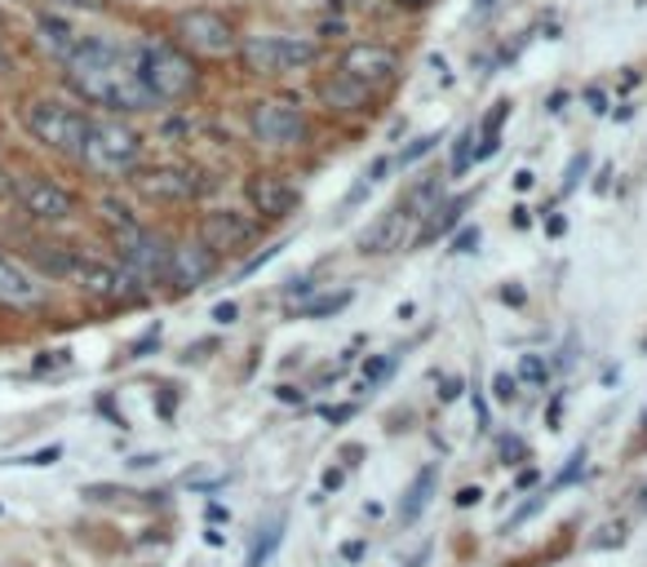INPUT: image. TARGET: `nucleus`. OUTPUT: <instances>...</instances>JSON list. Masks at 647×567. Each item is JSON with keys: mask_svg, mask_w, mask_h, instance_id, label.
Here are the masks:
<instances>
[{"mask_svg": "<svg viewBox=\"0 0 647 567\" xmlns=\"http://www.w3.org/2000/svg\"><path fill=\"white\" fill-rule=\"evenodd\" d=\"M32 258H36L49 275H71V271H76V253H67L63 245H32Z\"/></svg>", "mask_w": 647, "mask_h": 567, "instance_id": "nucleus-23", "label": "nucleus"}, {"mask_svg": "<svg viewBox=\"0 0 647 567\" xmlns=\"http://www.w3.org/2000/svg\"><path fill=\"white\" fill-rule=\"evenodd\" d=\"M501 457H506V466L523 462V457H527V447H523V439H506V443H501Z\"/></svg>", "mask_w": 647, "mask_h": 567, "instance_id": "nucleus-32", "label": "nucleus"}, {"mask_svg": "<svg viewBox=\"0 0 647 567\" xmlns=\"http://www.w3.org/2000/svg\"><path fill=\"white\" fill-rule=\"evenodd\" d=\"M5 195H14V178H10L5 169H0V200H5Z\"/></svg>", "mask_w": 647, "mask_h": 567, "instance_id": "nucleus-38", "label": "nucleus"}, {"mask_svg": "<svg viewBox=\"0 0 647 567\" xmlns=\"http://www.w3.org/2000/svg\"><path fill=\"white\" fill-rule=\"evenodd\" d=\"M435 143H440V134H425V138H417V143H412V147H408L399 160H404V165H412V160H421V156H425L430 147H435Z\"/></svg>", "mask_w": 647, "mask_h": 567, "instance_id": "nucleus-31", "label": "nucleus"}, {"mask_svg": "<svg viewBox=\"0 0 647 567\" xmlns=\"http://www.w3.org/2000/svg\"><path fill=\"white\" fill-rule=\"evenodd\" d=\"M546 373H550V368H546V360H542V355H523V364H519V377H523V382L542 386V382H546Z\"/></svg>", "mask_w": 647, "mask_h": 567, "instance_id": "nucleus-26", "label": "nucleus"}, {"mask_svg": "<svg viewBox=\"0 0 647 567\" xmlns=\"http://www.w3.org/2000/svg\"><path fill=\"white\" fill-rule=\"evenodd\" d=\"M36 41H41V49H45V54H54L58 63H67V54L80 45L76 27H71L63 14H45V19L36 23Z\"/></svg>", "mask_w": 647, "mask_h": 567, "instance_id": "nucleus-20", "label": "nucleus"}, {"mask_svg": "<svg viewBox=\"0 0 647 567\" xmlns=\"http://www.w3.org/2000/svg\"><path fill=\"white\" fill-rule=\"evenodd\" d=\"M399 5H412L417 10V5H425V0H399Z\"/></svg>", "mask_w": 647, "mask_h": 567, "instance_id": "nucleus-41", "label": "nucleus"}, {"mask_svg": "<svg viewBox=\"0 0 647 567\" xmlns=\"http://www.w3.org/2000/svg\"><path fill=\"white\" fill-rule=\"evenodd\" d=\"M178 36L191 54H204V58H227L240 41H236V27L218 14V10H186L178 19Z\"/></svg>", "mask_w": 647, "mask_h": 567, "instance_id": "nucleus-8", "label": "nucleus"}, {"mask_svg": "<svg viewBox=\"0 0 647 567\" xmlns=\"http://www.w3.org/2000/svg\"><path fill=\"white\" fill-rule=\"evenodd\" d=\"M253 236H258V217H249L240 208H213L200 217V240L213 253H236V249L253 245Z\"/></svg>", "mask_w": 647, "mask_h": 567, "instance_id": "nucleus-12", "label": "nucleus"}, {"mask_svg": "<svg viewBox=\"0 0 647 567\" xmlns=\"http://www.w3.org/2000/svg\"><path fill=\"white\" fill-rule=\"evenodd\" d=\"M479 249V226H466V231L453 236V253H475Z\"/></svg>", "mask_w": 647, "mask_h": 567, "instance_id": "nucleus-29", "label": "nucleus"}, {"mask_svg": "<svg viewBox=\"0 0 647 567\" xmlns=\"http://www.w3.org/2000/svg\"><path fill=\"white\" fill-rule=\"evenodd\" d=\"M319 58V41L315 36H293V32H258L240 41V63L253 76H284V71H302Z\"/></svg>", "mask_w": 647, "mask_h": 567, "instance_id": "nucleus-3", "label": "nucleus"}, {"mask_svg": "<svg viewBox=\"0 0 647 567\" xmlns=\"http://www.w3.org/2000/svg\"><path fill=\"white\" fill-rule=\"evenodd\" d=\"M253 134L266 147H297L306 138V111L297 98H262L253 106Z\"/></svg>", "mask_w": 647, "mask_h": 567, "instance_id": "nucleus-7", "label": "nucleus"}, {"mask_svg": "<svg viewBox=\"0 0 647 567\" xmlns=\"http://www.w3.org/2000/svg\"><path fill=\"white\" fill-rule=\"evenodd\" d=\"M342 71L355 76V80L368 84V89H382V84H390V80L399 76V54L386 49V45L360 41V45H351V49L342 54Z\"/></svg>", "mask_w": 647, "mask_h": 567, "instance_id": "nucleus-13", "label": "nucleus"}, {"mask_svg": "<svg viewBox=\"0 0 647 567\" xmlns=\"http://www.w3.org/2000/svg\"><path fill=\"white\" fill-rule=\"evenodd\" d=\"M138 71H143V80H147L156 102H182L195 89V80H200L191 54L169 45V41H147L138 49Z\"/></svg>", "mask_w": 647, "mask_h": 567, "instance_id": "nucleus-4", "label": "nucleus"}, {"mask_svg": "<svg viewBox=\"0 0 647 567\" xmlns=\"http://www.w3.org/2000/svg\"><path fill=\"white\" fill-rule=\"evenodd\" d=\"M412 240H421V222L404 213V204L377 213L364 231H360V253H373V258H386V253H399L408 249Z\"/></svg>", "mask_w": 647, "mask_h": 567, "instance_id": "nucleus-9", "label": "nucleus"}, {"mask_svg": "<svg viewBox=\"0 0 647 567\" xmlns=\"http://www.w3.org/2000/svg\"><path fill=\"white\" fill-rule=\"evenodd\" d=\"M71 280L98 302H134V297H143V284L125 267H106V262H93V258H76Z\"/></svg>", "mask_w": 647, "mask_h": 567, "instance_id": "nucleus-10", "label": "nucleus"}, {"mask_svg": "<svg viewBox=\"0 0 647 567\" xmlns=\"http://www.w3.org/2000/svg\"><path fill=\"white\" fill-rule=\"evenodd\" d=\"M49 10H58V14H98L106 0H45Z\"/></svg>", "mask_w": 647, "mask_h": 567, "instance_id": "nucleus-25", "label": "nucleus"}, {"mask_svg": "<svg viewBox=\"0 0 647 567\" xmlns=\"http://www.w3.org/2000/svg\"><path fill=\"white\" fill-rule=\"evenodd\" d=\"M514 395H519V377L497 373V377H492V399H497V404H510Z\"/></svg>", "mask_w": 647, "mask_h": 567, "instance_id": "nucleus-27", "label": "nucleus"}, {"mask_svg": "<svg viewBox=\"0 0 647 567\" xmlns=\"http://www.w3.org/2000/svg\"><path fill=\"white\" fill-rule=\"evenodd\" d=\"M466 195H457V200H449V204H440L435 208V217H430L425 226H421V240H435V236H449L453 231V226L462 222V213H466Z\"/></svg>", "mask_w": 647, "mask_h": 567, "instance_id": "nucleus-22", "label": "nucleus"}, {"mask_svg": "<svg viewBox=\"0 0 647 567\" xmlns=\"http://www.w3.org/2000/svg\"><path fill=\"white\" fill-rule=\"evenodd\" d=\"M10 67V58H5V49H0V71H5Z\"/></svg>", "mask_w": 647, "mask_h": 567, "instance_id": "nucleus-42", "label": "nucleus"}, {"mask_svg": "<svg viewBox=\"0 0 647 567\" xmlns=\"http://www.w3.org/2000/svg\"><path fill=\"white\" fill-rule=\"evenodd\" d=\"M58 457V447H45V452H36V457H32V466H49Z\"/></svg>", "mask_w": 647, "mask_h": 567, "instance_id": "nucleus-37", "label": "nucleus"}, {"mask_svg": "<svg viewBox=\"0 0 647 567\" xmlns=\"http://www.w3.org/2000/svg\"><path fill=\"white\" fill-rule=\"evenodd\" d=\"M404 213L408 217H417L421 226L430 222V217H435V208L444 204V178H421V182H412L408 191H404Z\"/></svg>", "mask_w": 647, "mask_h": 567, "instance_id": "nucleus-19", "label": "nucleus"}, {"mask_svg": "<svg viewBox=\"0 0 647 567\" xmlns=\"http://www.w3.org/2000/svg\"><path fill=\"white\" fill-rule=\"evenodd\" d=\"M67 80L80 98L112 106V111H151L156 98L138 71V54L121 49L116 41L80 36V45L67 54Z\"/></svg>", "mask_w": 647, "mask_h": 567, "instance_id": "nucleus-1", "label": "nucleus"}, {"mask_svg": "<svg viewBox=\"0 0 647 567\" xmlns=\"http://www.w3.org/2000/svg\"><path fill=\"white\" fill-rule=\"evenodd\" d=\"M80 160L98 178H129L138 173V160H143V134L125 121H89Z\"/></svg>", "mask_w": 647, "mask_h": 567, "instance_id": "nucleus-2", "label": "nucleus"}, {"mask_svg": "<svg viewBox=\"0 0 647 567\" xmlns=\"http://www.w3.org/2000/svg\"><path fill=\"white\" fill-rule=\"evenodd\" d=\"M586 102H590L594 111H603V93H599V89H590V93H586Z\"/></svg>", "mask_w": 647, "mask_h": 567, "instance_id": "nucleus-39", "label": "nucleus"}, {"mask_svg": "<svg viewBox=\"0 0 647 567\" xmlns=\"http://www.w3.org/2000/svg\"><path fill=\"white\" fill-rule=\"evenodd\" d=\"M581 173H586V156H577V160H572V165H568V178H564V191H572V186H577V178H581Z\"/></svg>", "mask_w": 647, "mask_h": 567, "instance_id": "nucleus-33", "label": "nucleus"}, {"mask_svg": "<svg viewBox=\"0 0 647 567\" xmlns=\"http://www.w3.org/2000/svg\"><path fill=\"white\" fill-rule=\"evenodd\" d=\"M245 195H249L253 213H262V217H284L297 204V186L280 173H253L245 182Z\"/></svg>", "mask_w": 647, "mask_h": 567, "instance_id": "nucleus-17", "label": "nucleus"}, {"mask_svg": "<svg viewBox=\"0 0 647 567\" xmlns=\"http://www.w3.org/2000/svg\"><path fill=\"white\" fill-rule=\"evenodd\" d=\"M470 143H475V129H466V134L457 138V147H453V173H462V169L470 165Z\"/></svg>", "mask_w": 647, "mask_h": 567, "instance_id": "nucleus-28", "label": "nucleus"}, {"mask_svg": "<svg viewBox=\"0 0 647 567\" xmlns=\"http://www.w3.org/2000/svg\"><path fill=\"white\" fill-rule=\"evenodd\" d=\"M342 306H351V288H342V293H324V297H315L310 306H302V319H324V315H338Z\"/></svg>", "mask_w": 647, "mask_h": 567, "instance_id": "nucleus-24", "label": "nucleus"}, {"mask_svg": "<svg viewBox=\"0 0 647 567\" xmlns=\"http://www.w3.org/2000/svg\"><path fill=\"white\" fill-rule=\"evenodd\" d=\"M23 121H27V129H32L36 143H45L58 156L80 160L84 138H89V116H84V111L67 106V102H54V98H41V102H32L23 111Z\"/></svg>", "mask_w": 647, "mask_h": 567, "instance_id": "nucleus-5", "label": "nucleus"}, {"mask_svg": "<svg viewBox=\"0 0 647 567\" xmlns=\"http://www.w3.org/2000/svg\"><path fill=\"white\" fill-rule=\"evenodd\" d=\"M134 186H138L147 200H160V204H182V200H195V195L204 191V182H200L191 169H173V165L134 173Z\"/></svg>", "mask_w": 647, "mask_h": 567, "instance_id": "nucleus-14", "label": "nucleus"}, {"mask_svg": "<svg viewBox=\"0 0 647 567\" xmlns=\"http://www.w3.org/2000/svg\"><path fill=\"white\" fill-rule=\"evenodd\" d=\"M319 102L329 111H338V116H364V111H373V89L360 84L347 71H333L329 80L319 84Z\"/></svg>", "mask_w": 647, "mask_h": 567, "instance_id": "nucleus-16", "label": "nucleus"}, {"mask_svg": "<svg viewBox=\"0 0 647 567\" xmlns=\"http://www.w3.org/2000/svg\"><path fill=\"white\" fill-rule=\"evenodd\" d=\"M213 271H218V253H213L204 240H186V245H173V258H169V284H178L182 293L186 288H200Z\"/></svg>", "mask_w": 647, "mask_h": 567, "instance_id": "nucleus-15", "label": "nucleus"}, {"mask_svg": "<svg viewBox=\"0 0 647 567\" xmlns=\"http://www.w3.org/2000/svg\"><path fill=\"white\" fill-rule=\"evenodd\" d=\"M479 497H484V492H479V488H462V492H457V506H475V501H479Z\"/></svg>", "mask_w": 647, "mask_h": 567, "instance_id": "nucleus-36", "label": "nucleus"}, {"mask_svg": "<svg viewBox=\"0 0 647 567\" xmlns=\"http://www.w3.org/2000/svg\"><path fill=\"white\" fill-rule=\"evenodd\" d=\"M116 249H121V262L125 271L151 288V284H169V258H173V245L156 231H147V226H121L116 231Z\"/></svg>", "mask_w": 647, "mask_h": 567, "instance_id": "nucleus-6", "label": "nucleus"}, {"mask_svg": "<svg viewBox=\"0 0 647 567\" xmlns=\"http://www.w3.org/2000/svg\"><path fill=\"white\" fill-rule=\"evenodd\" d=\"M0 306L36 310V306H45V284H41L36 275H27L19 262L0 258Z\"/></svg>", "mask_w": 647, "mask_h": 567, "instance_id": "nucleus-18", "label": "nucleus"}, {"mask_svg": "<svg viewBox=\"0 0 647 567\" xmlns=\"http://www.w3.org/2000/svg\"><path fill=\"white\" fill-rule=\"evenodd\" d=\"M213 319H218V324H236V306H231V302H223L218 310H213Z\"/></svg>", "mask_w": 647, "mask_h": 567, "instance_id": "nucleus-35", "label": "nucleus"}, {"mask_svg": "<svg viewBox=\"0 0 647 567\" xmlns=\"http://www.w3.org/2000/svg\"><path fill=\"white\" fill-rule=\"evenodd\" d=\"M14 195H19L23 213L36 222H67L76 213V195L67 186H58L54 178H19Z\"/></svg>", "mask_w": 647, "mask_h": 567, "instance_id": "nucleus-11", "label": "nucleus"}, {"mask_svg": "<svg viewBox=\"0 0 647 567\" xmlns=\"http://www.w3.org/2000/svg\"><path fill=\"white\" fill-rule=\"evenodd\" d=\"M435 484H440V470H435V466H425V470L412 479V488H408V497H404V506H399V519H404V523H412V519L430 506V497H435Z\"/></svg>", "mask_w": 647, "mask_h": 567, "instance_id": "nucleus-21", "label": "nucleus"}, {"mask_svg": "<svg viewBox=\"0 0 647 567\" xmlns=\"http://www.w3.org/2000/svg\"><path fill=\"white\" fill-rule=\"evenodd\" d=\"M514 186H519V191H527V186H532V173H527V169H523V173H514Z\"/></svg>", "mask_w": 647, "mask_h": 567, "instance_id": "nucleus-40", "label": "nucleus"}, {"mask_svg": "<svg viewBox=\"0 0 647 567\" xmlns=\"http://www.w3.org/2000/svg\"><path fill=\"white\" fill-rule=\"evenodd\" d=\"M457 395H462V382H457V377H444V382H440V399H444V404H453Z\"/></svg>", "mask_w": 647, "mask_h": 567, "instance_id": "nucleus-34", "label": "nucleus"}, {"mask_svg": "<svg viewBox=\"0 0 647 567\" xmlns=\"http://www.w3.org/2000/svg\"><path fill=\"white\" fill-rule=\"evenodd\" d=\"M395 368V355H382V360H373V364H364V382L373 386V382H382L386 373Z\"/></svg>", "mask_w": 647, "mask_h": 567, "instance_id": "nucleus-30", "label": "nucleus"}]
</instances>
